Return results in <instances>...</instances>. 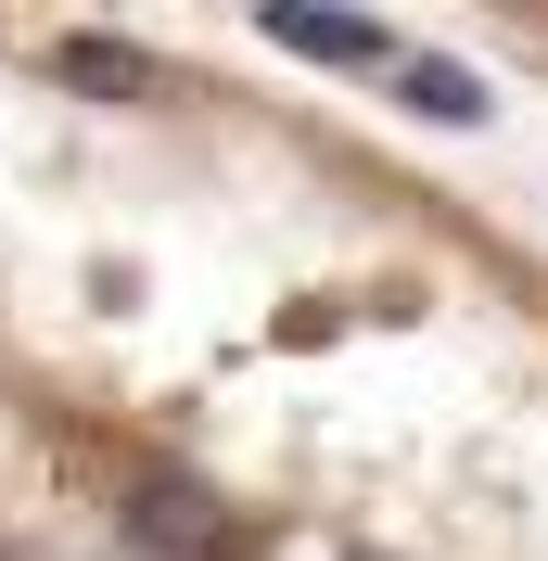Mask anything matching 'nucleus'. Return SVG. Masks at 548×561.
Here are the masks:
<instances>
[{"mask_svg": "<svg viewBox=\"0 0 548 561\" xmlns=\"http://www.w3.org/2000/svg\"><path fill=\"white\" fill-rule=\"evenodd\" d=\"M396 90H409L434 128H484V115H498V103H484V77L459 65V51H409V65H396Z\"/></svg>", "mask_w": 548, "mask_h": 561, "instance_id": "2", "label": "nucleus"}, {"mask_svg": "<svg viewBox=\"0 0 548 561\" xmlns=\"http://www.w3.org/2000/svg\"><path fill=\"white\" fill-rule=\"evenodd\" d=\"M65 77H90V90H128L140 51H128V38H65Z\"/></svg>", "mask_w": 548, "mask_h": 561, "instance_id": "4", "label": "nucleus"}, {"mask_svg": "<svg viewBox=\"0 0 548 561\" xmlns=\"http://www.w3.org/2000/svg\"><path fill=\"white\" fill-rule=\"evenodd\" d=\"M128 536H140V549H179V561H230V524H205V497H192V485L140 497V511H128Z\"/></svg>", "mask_w": 548, "mask_h": 561, "instance_id": "3", "label": "nucleus"}, {"mask_svg": "<svg viewBox=\"0 0 548 561\" xmlns=\"http://www.w3.org/2000/svg\"><path fill=\"white\" fill-rule=\"evenodd\" d=\"M344 561H396V549H344Z\"/></svg>", "mask_w": 548, "mask_h": 561, "instance_id": "5", "label": "nucleus"}, {"mask_svg": "<svg viewBox=\"0 0 548 561\" xmlns=\"http://www.w3.org/2000/svg\"><path fill=\"white\" fill-rule=\"evenodd\" d=\"M269 38H281V51H307V65H332V77L396 65V38H383V26H357V13H294V0H281V13H269Z\"/></svg>", "mask_w": 548, "mask_h": 561, "instance_id": "1", "label": "nucleus"}]
</instances>
